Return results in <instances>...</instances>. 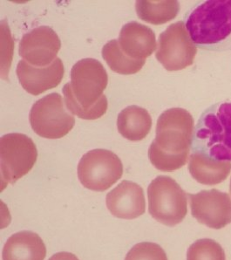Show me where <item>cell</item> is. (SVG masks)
<instances>
[{
    "label": "cell",
    "mask_w": 231,
    "mask_h": 260,
    "mask_svg": "<svg viewBox=\"0 0 231 260\" xmlns=\"http://www.w3.org/2000/svg\"><path fill=\"white\" fill-rule=\"evenodd\" d=\"M102 57L111 70L120 75H135L145 65L146 59H135L120 49L119 41L112 40L102 48Z\"/></svg>",
    "instance_id": "obj_19"
},
{
    "label": "cell",
    "mask_w": 231,
    "mask_h": 260,
    "mask_svg": "<svg viewBox=\"0 0 231 260\" xmlns=\"http://www.w3.org/2000/svg\"><path fill=\"white\" fill-rule=\"evenodd\" d=\"M49 260H79V258L74 254L62 251V252L54 254L53 256L50 257Z\"/></svg>",
    "instance_id": "obj_22"
},
{
    "label": "cell",
    "mask_w": 231,
    "mask_h": 260,
    "mask_svg": "<svg viewBox=\"0 0 231 260\" xmlns=\"http://www.w3.org/2000/svg\"><path fill=\"white\" fill-rule=\"evenodd\" d=\"M229 190H230V193H231V180H230V184H229Z\"/></svg>",
    "instance_id": "obj_23"
},
{
    "label": "cell",
    "mask_w": 231,
    "mask_h": 260,
    "mask_svg": "<svg viewBox=\"0 0 231 260\" xmlns=\"http://www.w3.org/2000/svg\"><path fill=\"white\" fill-rule=\"evenodd\" d=\"M38 150L34 141L24 134H7L0 140L1 183H15L29 173L37 161Z\"/></svg>",
    "instance_id": "obj_6"
},
{
    "label": "cell",
    "mask_w": 231,
    "mask_h": 260,
    "mask_svg": "<svg viewBox=\"0 0 231 260\" xmlns=\"http://www.w3.org/2000/svg\"><path fill=\"white\" fill-rule=\"evenodd\" d=\"M152 123L151 115L138 106H129L118 115V131L131 142H139L146 138L151 130Z\"/></svg>",
    "instance_id": "obj_17"
},
{
    "label": "cell",
    "mask_w": 231,
    "mask_h": 260,
    "mask_svg": "<svg viewBox=\"0 0 231 260\" xmlns=\"http://www.w3.org/2000/svg\"><path fill=\"white\" fill-rule=\"evenodd\" d=\"M193 153L216 161H231V103H219L201 115L194 127Z\"/></svg>",
    "instance_id": "obj_4"
},
{
    "label": "cell",
    "mask_w": 231,
    "mask_h": 260,
    "mask_svg": "<svg viewBox=\"0 0 231 260\" xmlns=\"http://www.w3.org/2000/svg\"><path fill=\"white\" fill-rule=\"evenodd\" d=\"M78 177L81 184L90 190L105 191L123 175V165L114 152L92 149L80 159Z\"/></svg>",
    "instance_id": "obj_8"
},
{
    "label": "cell",
    "mask_w": 231,
    "mask_h": 260,
    "mask_svg": "<svg viewBox=\"0 0 231 260\" xmlns=\"http://www.w3.org/2000/svg\"><path fill=\"white\" fill-rule=\"evenodd\" d=\"M29 121L38 136L46 139H59L74 127V115L68 113L59 93L44 96L31 107Z\"/></svg>",
    "instance_id": "obj_7"
},
{
    "label": "cell",
    "mask_w": 231,
    "mask_h": 260,
    "mask_svg": "<svg viewBox=\"0 0 231 260\" xmlns=\"http://www.w3.org/2000/svg\"><path fill=\"white\" fill-rule=\"evenodd\" d=\"M185 26L201 49L231 50V0H209L194 6L185 17Z\"/></svg>",
    "instance_id": "obj_3"
},
{
    "label": "cell",
    "mask_w": 231,
    "mask_h": 260,
    "mask_svg": "<svg viewBox=\"0 0 231 260\" xmlns=\"http://www.w3.org/2000/svg\"><path fill=\"white\" fill-rule=\"evenodd\" d=\"M46 247L37 233L19 232L7 239L3 260H44Z\"/></svg>",
    "instance_id": "obj_15"
},
{
    "label": "cell",
    "mask_w": 231,
    "mask_h": 260,
    "mask_svg": "<svg viewBox=\"0 0 231 260\" xmlns=\"http://www.w3.org/2000/svg\"><path fill=\"white\" fill-rule=\"evenodd\" d=\"M188 171L198 183L215 185L227 179L231 171L230 161H216L200 153H192Z\"/></svg>",
    "instance_id": "obj_16"
},
{
    "label": "cell",
    "mask_w": 231,
    "mask_h": 260,
    "mask_svg": "<svg viewBox=\"0 0 231 260\" xmlns=\"http://www.w3.org/2000/svg\"><path fill=\"white\" fill-rule=\"evenodd\" d=\"M125 260H168V257L160 245L150 242H142L128 251Z\"/></svg>",
    "instance_id": "obj_21"
},
{
    "label": "cell",
    "mask_w": 231,
    "mask_h": 260,
    "mask_svg": "<svg viewBox=\"0 0 231 260\" xmlns=\"http://www.w3.org/2000/svg\"><path fill=\"white\" fill-rule=\"evenodd\" d=\"M108 83V74L99 60L80 59L72 68L71 82L62 89L67 108L84 120L102 117L108 110V100L103 94Z\"/></svg>",
    "instance_id": "obj_2"
},
{
    "label": "cell",
    "mask_w": 231,
    "mask_h": 260,
    "mask_svg": "<svg viewBox=\"0 0 231 260\" xmlns=\"http://www.w3.org/2000/svg\"><path fill=\"white\" fill-rule=\"evenodd\" d=\"M148 211L153 218L167 226L182 222L188 213L187 195L176 181L159 176L148 188Z\"/></svg>",
    "instance_id": "obj_5"
},
{
    "label": "cell",
    "mask_w": 231,
    "mask_h": 260,
    "mask_svg": "<svg viewBox=\"0 0 231 260\" xmlns=\"http://www.w3.org/2000/svg\"><path fill=\"white\" fill-rule=\"evenodd\" d=\"M197 53L184 22L178 21L161 32L155 57L168 71L182 70L193 65Z\"/></svg>",
    "instance_id": "obj_9"
},
{
    "label": "cell",
    "mask_w": 231,
    "mask_h": 260,
    "mask_svg": "<svg viewBox=\"0 0 231 260\" xmlns=\"http://www.w3.org/2000/svg\"><path fill=\"white\" fill-rule=\"evenodd\" d=\"M187 260H226L224 250L217 242L199 239L188 248Z\"/></svg>",
    "instance_id": "obj_20"
},
{
    "label": "cell",
    "mask_w": 231,
    "mask_h": 260,
    "mask_svg": "<svg viewBox=\"0 0 231 260\" xmlns=\"http://www.w3.org/2000/svg\"><path fill=\"white\" fill-rule=\"evenodd\" d=\"M188 197L192 216L199 223L215 230L231 223V199L227 193L213 189L188 194Z\"/></svg>",
    "instance_id": "obj_10"
},
{
    "label": "cell",
    "mask_w": 231,
    "mask_h": 260,
    "mask_svg": "<svg viewBox=\"0 0 231 260\" xmlns=\"http://www.w3.org/2000/svg\"><path fill=\"white\" fill-rule=\"evenodd\" d=\"M118 41L121 51L132 59H146L156 50L154 31L136 21L123 25Z\"/></svg>",
    "instance_id": "obj_14"
},
{
    "label": "cell",
    "mask_w": 231,
    "mask_h": 260,
    "mask_svg": "<svg viewBox=\"0 0 231 260\" xmlns=\"http://www.w3.org/2000/svg\"><path fill=\"white\" fill-rule=\"evenodd\" d=\"M22 87L30 94L40 95L47 90L58 87L65 74V68L59 58L45 68H36L22 59L16 69Z\"/></svg>",
    "instance_id": "obj_12"
},
{
    "label": "cell",
    "mask_w": 231,
    "mask_h": 260,
    "mask_svg": "<svg viewBox=\"0 0 231 260\" xmlns=\"http://www.w3.org/2000/svg\"><path fill=\"white\" fill-rule=\"evenodd\" d=\"M194 131V119L186 109L164 111L158 119L155 139L148 149L152 165L164 172L183 167L188 161Z\"/></svg>",
    "instance_id": "obj_1"
},
{
    "label": "cell",
    "mask_w": 231,
    "mask_h": 260,
    "mask_svg": "<svg viewBox=\"0 0 231 260\" xmlns=\"http://www.w3.org/2000/svg\"><path fill=\"white\" fill-rule=\"evenodd\" d=\"M107 207L112 215L122 219H135L145 213L144 191L137 183L125 180L109 192Z\"/></svg>",
    "instance_id": "obj_13"
},
{
    "label": "cell",
    "mask_w": 231,
    "mask_h": 260,
    "mask_svg": "<svg viewBox=\"0 0 231 260\" xmlns=\"http://www.w3.org/2000/svg\"><path fill=\"white\" fill-rule=\"evenodd\" d=\"M61 47V41L55 31L49 26L32 29L22 37L19 53L23 59L36 68L51 65Z\"/></svg>",
    "instance_id": "obj_11"
},
{
    "label": "cell",
    "mask_w": 231,
    "mask_h": 260,
    "mask_svg": "<svg viewBox=\"0 0 231 260\" xmlns=\"http://www.w3.org/2000/svg\"><path fill=\"white\" fill-rule=\"evenodd\" d=\"M136 9L139 18L152 25H163L175 19L180 10L178 1H136Z\"/></svg>",
    "instance_id": "obj_18"
}]
</instances>
